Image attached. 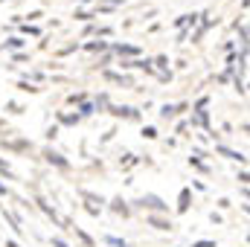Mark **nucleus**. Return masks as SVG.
Listing matches in <instances>:
<instances>
[{"label":"nucleus","mask_w":250,"mask_h":247,"mask_svg":"<svg viewBox=\"0 0 250 247\" xmlns=\"http://www.w3.org/2000/svg\"><path fill=\"white\" fill-rule=\"evenodd\" d=\"M47 160H50V163H56V166H67V160L59 157V154H53V151H47Z\"/></svg>","instance_id":"nucleus-1"},{"label":"nucleus","mask_w":250,"mask_h":247,"mask_svg":"<svg viewBox=\"0 0 250 247\" xmlns=\"http://www.w3.org/2000/svg\"><path fill=\"white\" fill-rule=\"evenodd\" d=\"M114 209H117V212H123V215H125V212H128V209H125V206H123V201H114Z\"/></svg>","instance_id":"nucleus-3"},{"label":"nucleus","mask_w":250,"mask_h":247,"mask_svg":"<svg viewBox=\"0 0 250 247\" xmlns=\"http://www.w3.org/2000/svg\"><path fill=\"white\" fill-rule=\"evenodd\" d=\"M9 247H18V245H15V242H12V245H9Z\"/></svg>","instance_id":"nucleus-6"},{"label":"nucleus","mask_w":250,"mask_h":247,"mask_svg":"<svg viewBox=\"0 0 250 247\" xmlns=\"http://www.w3.org/2000/svg\"><path fill=\"white\" fill-rule=\"evenodd\" d=\"M151 224H154L157 230H172V224H169V221H160V218H151Z\"/></svg>","instance_id":"nucleus-2"},{"label":"nucleus","mask_w":250,"mask_h":247,"mask_svg":"<svg viewBox=\"0 0 250 247\" xmlns=\"http://www.w3.org/2000/svg\"><path fill=\"white\" fill-rule=\"evenodd\" d=\"M53 245H56V247H67V245H64V242H62V239H56V242H53Z\"/></svg>","instance_id":"nucleus-4"},{"label":"nucleus","mask_w":250,"mask_h":247,"mask_svg":"<svg viewBox=\"0 0 250 247\" xmlns=\"http://www.w3.org/2000/svg\"><path fill=\"white\" fill-rule=\"evenodd\" d=\"M0 172H3V175H9V169H6V166H3V163H0Z\"/></svg>","instance_id":"nucleus-5"}]
</instances>
